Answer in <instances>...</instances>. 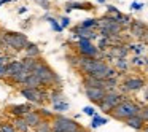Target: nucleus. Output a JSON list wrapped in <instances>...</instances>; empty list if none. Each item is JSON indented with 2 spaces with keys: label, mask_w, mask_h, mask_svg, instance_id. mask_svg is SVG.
<instances>
[{
  "label": "nucleus",
  "mask_w": 148,
  "mask_h": 132,
  "mask_svg": "<svg viewBox=\"0 0 148 132\" xmlns=\"http://www.w3.org/2000/svg\"><path fill=\"white\" fill-rule=\"evenodd\" d=\"M69 62L75 68H78L83 77H94L99 78V80H108V78L118 77L116 68L112 67L108 62H105L100 57L92 59V57H84V56H77V57L69 56Z\"/></svg>",
  "instance_id": "obj_1"
},
{
  "label": "nucleus",
  "mask_w": 148,
  "mask_h": 132,
  "mask_svg": "<svg viewBox=\"0 0 148 132\" xmlns=\"http://www.w3.org/2000/svg\"><path fill=\"white\" fill-rule=\"evenodd\" d=\"M29 38H27L26 34L21 32H10V30H3L0 34V48L5 49H11V51H24V49L29 46Z\"/></svg>",
  "instance_id": "obj_2"
},
{
  "label": "nucleus",
  "mask_w": 148,
  "mask_h": 132,
  "mask_svg": "<svg viewBox=\"0 0 148 132\" xmlns=\"http://www.w3.org/2000/svg\"><path fill=\"white\" fill-rule=\"evenodd\" d=\"M32 73L42 81L43 88H49V89H53V88L61 86V77H59V75L56 73V72L53 70L45 61H42V59H38V64H37V67L34 68Z\"/></svg>",
  "instance_id": "obj_3"
},
{
  "label": "nucleus",
  "mask_w": 148,
  "mask_h": 132,
  "mask_svg": "<svg viewBox=\"0 0 148 132\" xmlns=\"http://www.w3.org/2000/svg\"><path fill=\"white\" fill-rule=\"evenodd\" d=\"M140 107L142 103L135 102L132 99H126L110 111V116L113 119H118V121H126V119L132 118V116H137L138 111H140Z\"/></svg>",
  "instance_id": "obj_4"
},
{
  "label": "nucleus",
  "mask_w": 148,
  "mask_h": 132,
  "mask_svg": "<svg viewBox=\"0 0 148 132\" xmlns=\"http://www.w3.org/2000/svg\"><path fill=\"white\" fill-rule=\"evenodd\" d=\"M81 129V124L75 119L64 115H56L51 119V132H77Z\"/></svg>",
  "instance_id": "obj_5"
},
{
  "label": "nucleus",
  "mask_w": 148,
  "mask_h": 132,
  "mask_svg": "<svg viewBox=\"0 0 148 132\" xmlns=\"http://www.w3.org/2000/svg\"><path fill=\"white\" fill-rule=\"evenodd\" d=\"M21 96L26 97V100L34 105H43L49 97V91L46 88H21Z\"/></svg>",
  "instance_id": "obj_6"
},
{
  "label": "nucleus",
  "mask_w": 148,
  "mask_h": 132,
  "mask_svg": "<svg viewBox=\"0 0 148 132\" xmlns=\"http://www.w3.org/2000/svg\"><path fill=\"white\" fill-rule=\"evenodd\" d=\"M126 99H129V97L124 96V94H121L118 89H116V91H108V92H105L103 100H102V102H100L97 107L100 108V111L108 113V115H110V111H112V110L115 108L116 105H119L123 100H126Z\"/></svg>",
  "instance_id": "obj_7"
},
{
  "label": "nucleus",
  "mask_w": 148,
  "mask_h": 132,
  "mask_svg": "<svg viewBox=\"0 0 148 132\" xmlns=\"http://www.w3.org/2000/svg\"><path fill=\"white\" fill-rule=\"evenodd\" d=\"M145 88V78L137 77V75H131V77H124V80L119 83L118 91L121 94H131V92H137V91Z\"/></svg>",
  "instance_id": "obj_8"
},
{
  "label": "nucleus",
  "mask_w": 148,
  "mask_h": 132,
  "mask_svg": "<svg viewBox=\"0 0 148 132\" xmlns=\"http://www.w3.org/2000/svg\"><path fill=\"white\" fill-rule=\"evenodd\" d=\"M99 29H100L99 37H105V38H112V37H116L123 32V27L119 26V23L112 21L107 14L102 19H99Z\"/></svg>",
  "instance_id": "obj_9"
},
{
  "label": "nucleus",
  "mask_w": 148,
  "mask_h": 132,
  "mask_svg": "<svg viewBox=\"0 0 148 132\" xmlns=\"http://www.w3.org/2000/svg\"><path fill=\"white\" fill-rule=\"evenodd\" d=\"M77 49H78V54L84 56V57L96 59L100 56V51L97 49V46L92 45V42H89V40H86V38H78Z\"/></svg>",
  "instance_id": "obj_10"
},
{
  "label": "nucleus",
  "mask_w": 148,
  "mask_h": 132,
  "mask_svg": "<svg viewBox=\"0 0 148 132\" xmlns=\"http://www.w3.org/2000/svg\"><path fill=\"white\" fill-rule=\"evenodd\" d=\"M34 110V103H18V105H10L8 107V113L13 118H24L29 111Z\"/></svg>",
  "instance_id": "obj_11"
},
{
  "label": "nucleus",
  "mask_w": 148,
  "mask_h": 132,
  "mask_svg": "<svg viewBox=\"0 0 148 132\" xmlns=\"http://www.w3.org/2000/svg\"><path fill=\"white\" fill-rule=\"evenodd\" d=\"M147 29H148V26L145 23H142V21H132L131 26H129L131 35L137 40H143L145 34H147Z\"/></svg>",
  "instance_id": "obj_12"
},
{
  "label": "nucleus",
  "mask_w": 148,
  "mask_h": 132,
  "mask_svg": "<svg viewBox=\"0 0 148 132\" xmlns=\"http://www.w3.org/2000/svg\"><path fill=\"white\" fill-rule=\"evenodd\" d=\"M84 94L92 103L99 105L105 97V89H102V88H84Z\"/></svg>",
  "instance_id": "obj_13"
},
{
  "label": "nucleus",
  "mask_w": 148,
  "mask_h": 132,
  "mask_svg": "<svg viewBox=\"0 0 148 132\" xmlns=\"http://www.w3.org/2000/svg\"><path fill=\"white\" fill-rule=\"evenodd\" d=\"M23 70V62L21 61H11L5 67V80H13L19 72Z\"/></svg>",
  "instance_id": "obj_14"
},
{
  "label": "nucleus",
  "mask_w": 148,
  "mask_h": 132,
  "mask_svg": "<svg viewBox=\"0 0 148 132\" xmlns=\"http://www.w3.org/2000/svg\"><path fill=\"white\" fill-rule=\"evenodd\" d=\"M23 119L26 121V124L29 126L30 129H34V127H37V124H38L40 121H42V116H40V113L37 111V110H32V111H29Z\"/></svg>",
  "instance_id": "obj_15"
},
{
  "label": "nucleus",
  "mask_w": 148,
  "mask_h": 132,
  "mask_svg": "<svg viewBox=\"0 0 148 132\" xmlns=\"http://www.w3.org/2000/svg\"><path fill=\"white\" fill-rule=\"evenodd\" d=\"M48 100L54 105V103H59V102H64V92L61 91V88H53V89H49V97Z\"/></svg>",
  "instance_id": "obj_16"
},
{
  "label": "nucleus",
  "mask_w": 148,
  "mask_h": 132,
  "mask_svg": "<svg viewBox=\"0 0 148 132\" xmlns=\"http://www.w3.org/2000/svg\"><path fill=\"white\" fill-rule=\"evenodd\" d=\"M126 126H129L131 129H134V131H142L143 129V126H145V122H143V119L140 118V116H132V118H129V119H126Z\"/></svg>",
  "instance_id": "obj_17"
},
{
  "label": "nucleus",
  "mask_w": 148,
  "mask_h": 132,
  "mask_svg": "<svg viewBox=\"0 0 148 132\" xmlns=\"http://www.w3.org/2000/svg\"><path fill=\"white\" fill-rule=\"evenodd\" d=\"M83 84L84 88H102L103 89V80L94 77H83Z\"/></svg>",
  "instance_id": "obj_18"
},
{
  "label": "nucleus",
  "mask_w": 148,
  "mask_h": 132,
  "mask_svg": "<svg viewBox=\"0 0 148 132\" xmlns=\"http://www.w3.org/2000/svg\"><path fill=\"white\" fill-rule=\"evenodd\" d=\"M24 56H26V57H32V59H38L40 57V48L35 45V43L30 42L29 46L24 49Z\"/></svg>",
  "instance_id": "obj_19"
},
{
  "label": "nucleus",
  "mask_w": 148,
  "mask_h": 132,
  "mask_svg": "<svg viewBox=\"0 0 148 132\" xmlns=\"http://www.w3.org/2000/svg\"><path fill=\"white\" fill-rule=\"evenodd\" d=\"M11 124L14 126L16 132H30V131H32V129L26 124V121H24L23 118H14L13 121H11Z\"/></svg>",
  "instance_id": "obj_20"
},
{
  "label": "nucleus",
  "mask_w": 148,
  "mask_h": 132,
  "mask_svg": "<svg viewBox=\"0 0 148 132\" xmlns=\"http://www.w3.org/2000/svg\"><path fill=\"white\" fill-rule=\"evenodd\" d=\"M118 88H119L118 77L108 78V80H103V89H105V92H108V91H116Z\"/></svg>",
  "instance_id": "obj_21"
},
{
  "label": "nucleus",
  "mask_w": 148,
  "mask_h": 132,
  "mask_svg": "<svg viewBox=\"0 0 148 132\" xmlns=\"http://www.w3.org/2000/svg\"><path fill=\"white\" fill-rule=\"evenodd\" d=\"M23 88H43V84H42V81H40L35 75L30 73L29 77H27V80L24 81V86Z\"/></svg>",
  "instance_id": "obj_22"
},
{
  "label": "nucleus",
  "mask_w": 148,
  "mask_h": 132,
  "mask_svg": "<svg viewBox=\"0 0 148 132\" xmlns=\"http://www.w3.org/2000/svg\"><path fill=\"white\" fill-rule=\"evenodd\" d=\"M97 49H99L100 53H105L110 49V46H112V42H110V38H105V37H99V40H97Z\"/></svg>",
  "instance_id": "obj_23"
},
{
  "label": "nucleus",
  "mask_w": 148,
  "mask_h": 132,
  "mask_svg": "<svg viewBox=\"0 0 148 132\" xmlns=\"http://www.w3.org/2000/svg\"><path fill=\"white\" fill-rule=\"evenodd\" d=\"M34 132H51V121L49 119H42L37 124V127H34Z\"/></svg>",
  "instance_id": "obj_24"
},
{
  "label": "nucleus",
  "mask_w": 148,
  "mask_h": 132,
  "mask_svg": "<svg viewBox=\"0 0 148 132\" xmlns=\"http://www.w3.org/2000/svg\"><path fill=\"white\" fill-rule=\"evenodd\" d=\"M72 10H92V7H91L89 3H80V2H73V3H69L67 8H65V11H72Z\"/></svg>",
  "instance_id": "obj_25"
},
{
  "label": "nucleus",
  "mask_w": 148,
  "mask_h": 132,
  "mask_svg": "<svg viewBox=\"0 0 148 132\" xmlns=\"http://www.w3.org/2000/svg\"><path fill=\"white\" fill-rule=\"evenodd\" d=\"M80 27H83V29H91V30H94L96 27H99V19L88 18V19H84L83 23L80 24Z\"/></svg>",
  "instance_id": "obj_26"
},
{
  "label": "nucleus",
  "mask_w": 148,
  "mask_h": 132,
  "mask_svg": "<svg viewBox=\"0 0 148 132\" xmlns=\"http://www.w3.org/2000/svg\"><path fill=\"white\" fill-rule=\"evenodd\" d=\"M107 122H108V119H107V118L99 116V115H94V116H92V121H91V127H92V129H97V127H100V126L107 124Z\"/></svg>",
  "instance_id": "obj_27"
},
{
  "label": "nucleus",
  "mask_w": 148,
  "mask_h": 132,
  "mask_svg": "<svg viewBox=\"0 0 148 132\" xmlns=\"http://www.w3.org/2000/svg\"><path fill=\"white\" fill-rule=\"evenodd\" d=\"M115 68H116V72H127V68H129V62H127V59H116L115 61Z\"/></svg>",
  "instance_id": "obj_28"
},
{
  "label": "nucleus",
  "mask_w": 148,
  "mask_h": 132,
  "mask_svg": "<svg viewBox=\"0 0 148 132\" xmlns=\"http://www.w3.org/2000/svg\"><path fill=\"white\" fill-rule=\"evenodd\" d=\"M53 110L56 111V115H62L64 111L69 110V103L65 102V100L64 102H59V103H54V105H53Z\"/></svg>",
  "instance_id": "obj_29"
},
{
  "label": "nucleus",
  "mask_w": 148,
  "mask_h": 132,
  "mask_svg": "<svg viewBox=\"0 0 148 132\" xmlns=\"http://www.w3.org/2000/svg\"><path fill=\"white\" fill-rule=\"evenodd\" d=\"M37 111L40 113L42 119H49V121H51V119L56 116V113L51 111V110H48V108H40V110H37Z\"/></svg>",
  "instance_id": "obj_30"
},
{
  "label": "nucleus",
  "mask_w": 148,
  "mask_h": 132,
  "mask_svg": "<svg viewBox=\"0 0 148 132\" xmlns=\"http://www.w3.org/2000/svg\"><path fill=\"white\" fill-rule=\"evenodd\" d=\"M138 116L143 119V122L147 124L148 122V103H142L140 107V111H138Z\"/></svg>",
  "instance_id": "obj_31"
},
{
  "label": "nucleus",
  "mask_w": 148,
  "mask_h": 132,
  "mask_svg": "<svg viewBox=\"0 0 148 132\" xmlns=\"http://www.w3.org/2000/svg\"><path fill=\"white\" fill-rule=\"evenodd\" d=\"M0 132H16V129H14V126L11 124V122H0Z\"/></svg>",
  "instance_id": "obj_32"
},
{
  "label": "nucleus",
  "mask_w": 148,
  "mask_h": 132,
  "mask_svg": "<svg viewBox=\"0 0 148 132\" xmlns=\"http://www.w3.org/2000/svg\"><path fill=\"white\" fill-rule=\"evenodd\" d=\"M48 23L51 24V27H53V30H54V32H62V27H61V24L58 23V21L54 19V18H48Z\"/></svg>",
  "instance_id": "obj_33"
},
{
  "label": "nucleus",
  "mask_w": 148,
  "mask_h": 132,
  "mask_svg": "<svg viewBox=\"0 0 148 132\" xmlns=\"http://www.w3.org/2000/svg\"><path fill=\"white\" fill-rule=\"evenodd\" d=\"M127 49L135 51L137 54H142V53L145 51V46H143V45H127Z\"/></svg>",
  "instance_id": "obj_34"
},
{
  "label": "nucleus",
  "mask_w": 148,
  "mask_h": 132,
  "mask_svg": "<svg viewBox=\"0 0 148 132\" xmlns=\"http://www.w3.org/2000/svg\"><path fill=\"white\" fill-rule=\"evenodd\" d=\"M83 113H84V115H88V116H94V115H96V110H94V107H84Z\"/></svg>",
  "instance_id": "obj_35"
},
{
  "label": "nucleus",
  "mask_w": 148,
  "mask_h": 132,
  "mask_svg": "<svg viewBox=\"0 0 148 132\" xmlns=\"http://www.w3.org/2000/svg\"><path fill=\"white\" fill-rule=\"evenodd\" d=\"M59 24H61V27H62V29L69 27V26H70V19H69V16H64V18L61 19V23H59Z\"/></svg>",
  "instance_id": "obj_36"
},
{
  "label": "nucleus",
  "mask_w": 148,
  "mask_h": 132,
  "mask_svg": "<svg viewBox=\"0 0 148 132\" xmlns=\"http://www.w3.org/2000/svg\"><path fill=\"white\" fill-rule=\"evenodd\" d=\"M131 8H132V10H135V11H140L142 8H143V3H140V2H132Z\"/></svg>",
  "instance_id": "obj_37"
},
{
  "label": "nucleus",
  "mask_w": 148,
  "mask_h": 132,
  "mask_svg": "<svg viewBox=\"0 0 148 132\" xmlns=\"http://www.w3.org/2000/svg\"><path fill=\"white\" fill-rule=\"evenodd\" d=\"M132 64H134V65H138V67H140V65H143L145 64V61H143V59H142V57H138V56H135V57L134 59H132Z\"/></svg>",
  "instance_id": "obj_38"
},
{
  "label": "nucleus",
  "mask_w": 148,
  "mask_h": 132,
  "mask_svg": "<svg viewBox=\"0 0 148 132\" xmlns=\"http://www.w3.org/2000/svg\"><path fill=\"white\" fill-rule=\"evenodd\" d=\"M8 62H10V61H8L7 56H2V54H0V65H7Z\"/></svg>",
  "instance_id": "obj_39"
},
{
  "label": "nucleus",
  "mask_w": 148,
  "mask_h": 132,
  "mask_svg": "<svg viewBox=\"0 0 148 132\" xmlns=\"http://www.w3.org/2000/svg\"><path fill=\"white\" fill-rule=\"evenodd\" d=\"M5 67L7 65H0V80H5Z\"/></svg>",
  "instance_id": "obj_40"
},
{
  "label": "nucleus",
  "mask_w": 148,
  "mask_h": 132,
  "mask_svg": "<svg viewBox=\"0 0 148 132\" xmlns=\"http://www.w3.org/2000/svg\"><path fill=\"white\" fill-rule=\"evenodd\" d=\"M143 99H145V102L148 103V88H143Z\"/></svg>",
  "instance_id": "obj_41"
},
{
  "label": "nucleus",
  "mask_w": 148,
  "mask_h": 132,
  "mask_svg": "<svg viewBox=\"0 0 148 132\" xmlns=\"http://www.w3.org/2000/svg\"><path fill=\"white\" fill-rule=\"evenodd\" d=\"M26 11H27V7H21L19 10H18V13H19V14H23V13H26Z\"/></svg>",
  "instance_id": "obj_42"
},
{
  "label": "nucleus",
  "mask_w": 148,
  "mask_h": 132,
  "mask_svg": "<svg viewBox=\"0 0 148 132\" xmlns=\"http://www.w3.org/2000/svg\"><path fill=\"white\" fill-rule=\"evenodd\" d=\"M143 42L148 43V29H147V34H145V37H143Z\"/></svg>",
  "instance_id": "obj_43"
},
{
  "label": "nucleus",
  "mask_w": 148,
  "mask_h": 132,
  "mask_svg": "<svg viewBox=\"0 0 148 132\" xmlns=\"http://www.w3.org/2000/svg\"><path fill=\"white\" fill-rule=\"evenodd\" d=\"M142 131H143V132H148V122L143 126V129H142Z\"/></svg>",
  "instance_id": "obj_44"
},
{
  "label": "nucleus",
  "mask_w": 148,
  "mask_h": 132,
  "mask_svg": "<svg viewBox=\"0 0 148 132\" xmlns=\"http://www.w3.org/2000/svg\"><path fill=\"white\" fill-rule=\"evenodd\" d=\"M77 132H88V131H86V129H84V127H81L80 131H77Z\"/></svg>",
  "instance_id": "obj_45"
},
{
  "label": "nucleus",
  "mask_w": 148,
  "mask_h": 132,
  "mask_svg": "<svg viewBox=\"0 0 148 132\" xmlns=\"http://www.w3.org/2000/svg\"><path fill=\"white\" fill-rule=\"evenodd\" d=\"M97 2H99V3H105L107 0H97Z\"/></svg>",
  "instance_id": "obj_46"
},
{
  "label": "nucleus",
  "mask_w": 148,
  "mask_h": 132,
  "mask_svg": "<svg viewBox=\"0 0 148 132\" xmlns=\"http://www.w3.org/2000/svg\"><path fill=\"white\" fill-rule=\"evenodd\" d=\"M145 64H147V65H148V59H145Z\"/></svg>",
  "instance_id": "obj_47"
}]
</instances>
